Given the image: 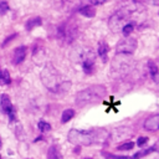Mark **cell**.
Masks as SVG:
<instances>
[{"label": "cell", "instance_id": "cell-1", "mask_svg": "<svg viewBox=\"0 0 159 159\" xmlns=\"http://www.w3.org/2000/svg\"><path fill=\"white\" fill-rule=\"evenodd\" d=\"M109 132L104 128H93V129H71L67 134L70 143L75 145L89 147L93 144H103L109 140Z\"/></svg>", "mask_w": 159, "mask_h": 159}, {"label": "cell", "instance_id": "cell-2", "mask_svg": "<svg viewBox=\"0 0 159 159\" xmlns=\"http://www.w3.org/2000/svg\"><path fill=\"white\" fill-rule=\"evenodd\" d=\"M107 96V88L103 84H92L76 94V104L78 107H84L92 103L102 101Z\"/></svg>", "mask_w": 159, "mask_h": 159}, {"label": "cell", "instance_id": "cell-3", "mask_svg": "<svg viewBox=\"0 0 159 159\" xmlns=\"http://www.w3.org/2000/svg\"><path fill=\"white\" fill-rule=\"evenodd\" d=\"M41 78H42V82L43 84L51 91V92H58L60 89H62V87L65 84H71L70 82H66V81H61V77L60 75L57 73V71L51 66V65H47L42 73H41Z\"/></svg>", "mask_w": 159, "mask_h": 159}, {"label": "cell", "instance_id": "cell-4", "mask_svg": "<svg viewBox=\"0 0 159 159\" xmlns=\"http://www.w3.org/2000/svg\"><path fill=\"white\" fill-rule=\"evenodd\" d=\"M78 37V26L76 22L68 20L62 22L57 29V39L63 43H72Z\"/></svg>", "mask_w": 159, "mask_h": 159}, {"label": "cell", "instance_id": "cell-5", "mask_svg": "<svg viewBox=\"0 0 159 159\" xmlns=\"http://www.w3.org/2000/svg\"><path fill=\"white\" fill-rule=\"evenodd\" d=\"M137 46H138L137 40L134 37L127 36L117 43L116 52H117V55H132L137 50Z\"/></svg>", "mask_w": 159, "mask_h": 159}, {"label": "cell", "instance_id": "cell-6", "mask_svg": "<svg viewBox=\"0 0 159 159\" xmlns=\"http://www.w3.org/2000/svg\"><path fill=\"white\" fill-rule=\"evenodd\" d=\"M82 68L86 75H92L94 71V56L92 52H86L84 56L82 57Z\"/></svg>", "mask_w": 159, "mask_h": 159}, {"label": "cell", "instance_id": "cell-7", "mask_svg": "<svg viewBox=\"0 0 159 159\" xmlns=\"http://www.w3.org/2000/svg\"><path fill=\"white\" fill-rule=\"evenodd\" d=\"M143 127L148 132H157V130H159V113H155V114L149 116L144 120Z\"/></svg>", "mask_w": 159, "mask_h": 159}, {"label": "cell", "instance_id": "cell-8", "mask_svg": "<svg viewBox=\"0 0 159 159\" xmlns=\"http://www.w3.org/2000/svg\"><path fill=\"white\" fill-rule=\"evenodd\" d=\"M26 46H19L15 48L14 51V56H12V63L14 65H20L25 57H26Z\"/></svg>", "mask_w": 159, "mask_h": 159}, {"label": "cell", "instance_id": "cell-9", "mask_svg": "<svg viewBox=\"0 0 159 159\" xmlns=\"http://www.w3.org/2000/svg\"><path fill=\"white\" fill-rule=\"evenodd\" d=\"M108 51H109V46L106 41H99L98 42V48H97V52H98V56L103 60V62L107 61V55H108Z\"/></svg>", "mask_w": 159, "mask_h": 159}, {"label": "cell", "instance_id": "cell-10", "mask_svg": "<svg viewBox=\"0 0 159 159\" xmlns=\"http://www.w3.org/2000/svg\"><path fill=\"white\" fill-rule=\"evenodd\" d=\"M0 104H1L2 111H4L6 114L14 109V107H12V104H11V102H10V97H9L7 94H5V93L1 94V97H0Z\"/></svg>", "mask_w": 159, "mask_h": 159}, {"label": "cell", "instance_id": "cell-11", "mask_svg": "<svg viewBox=\"0 0 159 159\" xmlns=\"http://www.w3.org/2000/svg\"><path fill=\"white\" fill-rule=\"evenodd\" d=\"M47 159H63L62 153H61L58 145L53 144V145H51L48 148V150H47Z\"/></svg>", "mask_w": 159, "mask_h": 159}, {"label": "cell", "instance_id": "cell-12", "mask_svg": "<svg viewBox=\"0 0 159 159\" xmlns=\"http://www.w3.org/2000/svg\"><path fill=\"white\" fill-rule=\"evenodd\" d=\"M41 24H42L41 17H32V19H30V20H27V21H26L25 27H26V30H27V31H31L32 29H35V27L40 26Z\"/></svg>", "mask_w": 159, "mask_h": 159}, {"label": "cell", "instance_id": "cell-13", "mask_svg": "<svg viewBox=\"0 0 159 159\" xmlns=\"http://www.w3.org/2000/svg\"><path fill=\"white\" fill-rule=\"evenodd\" d=\"M80 14L83 15V16H86V17H93V16L96 15V10H94L93 6L86 5V6H82V7L80 9Z\"/></svg>", "mask_w": 159, "mask_h": 159}, {"label": "cell", "instance_id": "cell-14", "mask_svg": "<svg viewBox=\"0 0 159 159\" xmlns=\"http://www.w3.org/2000/svg\"><path fill=\"white\" fill-rule=\"evenodd\" d=\"M11 82V77L7 70H0V86L9 84Z\"/></svg>", "mask_w": 159, "mask_h": 159}, {"label": "cell", "instance_id": "cell-15", "mask_svg": "<svg viewBox=\"0 0 159 159\" xmlns=\"http://www.w3.org/2000/svg\"><path fill=\"white\" fill-rule=\"evenodd\" d=\"M75 117V111L71 109V108H67L62 112V116H61V122L62 123H67L68 120H71L72 118Z\"/></svg>", "mask_w": 159, "mask_h": 159}, {"label": "cell", "instance_id": "cell-16", "mask_svg": "<svg viewBox=\"0 0 159 159\" xmlns=\"http://www.w3.org/2000/svg\"><path fill=\"white\" fill-rule=\"evenodd\" d=\"M133 30H134V22H127V24H124L123 25V27L120 29V31H122V34H123V36L124 37H127V36H129L132 32H133Z\"/></svg>", "mask_w": 159, "mask_h": 159}, {"label": "cell", "instance_id": "cell-17", "mask_svg": "<svg viewBox=\"0 0 159 159\" xmlns=\"http://www.w3.org/2000/svg\"><path fill=\"white\" fill-rule=\"evenodd\" d=\"M148 70H149V76L152 77V80H154L155 76L159 73V68H158V66L153 61H149L148 62Z\"/></svg>", "mask_w": 159, "mask_h": 159}, {"label": "cell", "instance_id": "cell-18", "mask_svg": "<svg viewBox=\"0 0 159 159\" xmlns=\"http://www.w3.org/2000/svg\"><path fill=\"white\" fill-rule=\"evenodd\" d=\"M153 152V148H147V149H143V150H139V152H137L130 159H140V158H143V157H145V155H148V154H150Z\"/></svg>", "mask_w": 159, "mask_h": 159}, {"label": "cell", "instance_id": "cell-19", "mask_svg": "<svg viewBox=\"0 0 159 159\" xmlns=\"http://www.w3.org/2000/svg\"><path fill=\"white\" fill-rule=\"evenodd\" d=\"M133 148H134V143L129 140V142H125V143L118 145L117 149H118V150H124V152H125V150H132Z\"/></svg>", "mask_w": 159, "mask_h": 159}, {"label": "cell", "instance_id": "cell-20", "mask_svg": "<svg viewBox=\"0 0 159 159\" xmlns=\"http://www.w3.org/2000/svg\"><path fill=\"white\" fill-rule=\"evenodd\" d=\"M102 155H103L106 159H130L129 157H124V155H114V154H111V153H107V152H103Z\"/></svg>", "mask_w": 159, "mask_h": 159}, {"label": "cell", "instance_id": "cell-21", "mask_svg": "<svg viewBox=\"0 0 159 159\" xmlns=\"http://www.w3.org/2000/svg\"><path fill=\"white\" fill-rule=\"evenodd\" d=\"M37 127H39V129L41 132H48V130H51V125L47 122H45V120H40L39 124H37Z\"/></svg>", "mask_w": 159, "mask_h": 159}, {"label": "cell", "instance_id": "cell-22", "mask_svg": "<svg viewBox=\"0 0 159 159\" xmlns=\"http://www.w3.org/2000/svg\"><path fill=\"white\" fill-rule=\"evenodd\" d=\"M9 11V4L5 0H0V15H4Z\"/></svg>", "mask_w": 159, "mask_h": 159}, {"label": "cell", "instance_id": "cell-23", "mask_svg": "<svg viewBox=\"0 0 159 159\" xmlns=\"http://www.w3.org/2000/svg\"><path fill=\"white\" fill-rule=\"evenodd\" d=\"M148 140H149V139H148L147 137H139L138 140H137V145H138V147H142V145H144Z\"/></svg>", "mask_w": 159, "mask_h": 159}, {"label": "cell", "instance_id": "cell-24", "mask_svg": "<svg viewBox=\"0 0 159 159\" xmlns=\"http://www.w3.org/2000/svg\"><path fill=\"white\" fill-rule=\"evenodd\" d=\"M91 1V4H93V5H101V4H104L107 0H89Z\"/></svg>", "mask_w": 159, "mask_h": 159}, {"label": "cell", "instance_id": "cell-25", "mask_svg": "<svg viewBox=\"0 0 159 159\" xmlns=\"http://www.w3.org/2000/svg\"><path fill=\"white\" fill-rule=\"evenodd\" d=\"M15 37H16V34H14V35H11L10 37H7V39H6V40H5L4 42H2V46H5V45H7V43L10 42V40H11V39H15Z\"/></svg>", "mask_w": 159, "mask_h": 159}, {"label": "cell", "instance_id": "cell-26", "mask_svg": "<svg viewBox=\"0 0 159 159\" xmlns=\"http://www.w3.org/2000/svg\"><path fill=\"white\" fill-rule=\"evenodd\" d=\"M152 148H153V152L159 153V140H157V142H155V144H154Z\"/></svg>", "mask_w": 159, "mask_h": 159}, {"label": "cell", "instance_id": "cell-27", "mask_svg": "<svg viewBox=\"0 0 159 159\" xmlns=\"http://www.w3.org/2000/svg\"><path fill=\"white\" fill-rule=\"evenodd\" d=\"M84 159H92V158H84Z\"/></svg>", "mask_w": 159, "mask_h": 159}, {"label": "cell", "instance_id": "cell-28", "mask_svg": "<svg viewBox=\"0 0 159 159\" xmlns=\"http://www.w3.org/2000/svg\"><path fill=\"white\" fill-rule=\"evenodd\" d=\"M0 147H1V140H0Z\"/></svg>", "mask_w": 159, "mask_h": 159}, {"label": "cell", "instance_id": "cell-29", "mask_svg": "<svg viewBox=\"0 0 159 159\" xmlns=\"http://www.w3.org/2000/svg\"><path fill=\"white\" fill-rule=\"evenodd\" d=\"M158 159H159V158H158Z\"/></svg>", "mask_w": 159, "mask_h": 159}]
</instances>
